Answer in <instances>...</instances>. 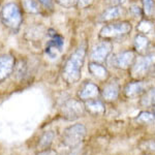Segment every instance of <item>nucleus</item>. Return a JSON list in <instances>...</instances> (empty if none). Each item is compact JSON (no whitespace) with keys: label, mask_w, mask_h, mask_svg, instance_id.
Masks as SVG:
<instances>
[{"label":"nucleus","mask_w":155,"mask_h":155,"mask_svg":"<svg viewBox=\"0 0 155 155\" xmlns=\"http://www.w3.org/2000/svg\"><path fill=\"white\" fill-rule=\"evenodd\" d=\"M136 58V52L132 50H127V51L120 52L118 54L113 55L112 58L110 59V63L115 68L127 71L132 66Z\"/></svg>","instance_id":"0eeeda50"},{"label":"nucleus","mask_w":155,"mask_h":155,"mask_svg":"<svg viewBox=\"0 0 155 155\" xmlns=\"http://www.w3.org/2000/svg\"><path fill=\"white\" fill-rule=\"evenodd\" d=\"M120 95V84L116 79H112L104 85L101 90V97L104 101L113 102L118 99Z\"/></svg>","instance_id":"9d476101"},{"label":"nucleus","mask_w":155,"mask_h":155,"mask_svg":"<svg viewBox=\"0 0 155 155\" xmlns=\"http://www.w3.org/2000/svg\"><path fill=\"white\" fill-rule=\"evenodd\" d=\"M146 155H147V154H146Z\"/></svg>","instance_id":"2f4dec72"},{"label":"nucleus","mask_w":155,"mask_h":155,"mask_svg":"<svg viewBox=\"0 0 155 155\" xmlns=\"http://www.w3.org/2000/svg\"><path fill=\"white\" fill-rule=\"evenodd\" d=\"M54 132L53 131H46L44 134L41 137L38 142V148H41V150H46L49 149L51 147L52 143H53L54 140Z\"/></svg>","instance_id":"6ab92c4d"},{"label":"nucleus","mask_w":155,"mask_h":155,"mask_svg":"<svg viewBox=\"0 0 155 155\" xmlns=\"http://www.w3.org/2000/svg\"><path fill=\"white\" fill-rule=\"evenodd\" d=\"M24 11L28 14H38L39 6L36 0H22Z\"/></svg>","instance_id":"aec40b11"},{"label":"nucleus","mask_w":155,"mask_h":155,"mask_svg":"<svg viewBox=\"0 0 155 155\" xmlns=\"http://www.w3.org/2000/svg\"><path fill=\"white\" fill-rule=\"evenodd\" d=\"M155 68V54L140 55L129 68V74L134 80H142L151 74Z\"/></svg>","instance_id":"f03ea898"},{"label":"nucleus","mask_w":155,"mask_h":155,"mask_svg":"<svg viewBox=\"0 0 155 155\" xmlns=\"http://www.w3.org/2000/svg\"><path fill=\"white\" fill-rule=\"evenodd\" d=\"M134 120L137 123L145 124V125H151V124L155 123V113L143 111L137 115Z\"/></svg>","instance_id":"a211bd4d"},{"label":"nucleus","mask_w":155,"mask_h":155,"mask_svg":"<svg viewBox=\"0 0 155 155\" xmlns=\"http://www.w3.org/2000/svg\"><path fill=\"white\" fill-rule=\"evenodd\" d=\"M125 15V9L121 5H112L111 7L107 8L102 14L99 16L97 21L101 23H106V22H111L114 20L119 19L120 17Z\"/></svg>","instance_id":"ddd939ff"},{"label":"nucleus","mask_w":155,"mask_h":155,"mask_svg":"<svg viewBox=\"0 0 155 155\" xmlns=\"http://www.w3.org/2000/svg\"><path fill=\"white\" fill-rule=\"evenodd\" d=\"M150 48V39L147 35L142 33H137L134 39V52L139 55L148 54V50Z\"/></svg>","instance_id":"dca6fc26"},{"label":"nucleus","mask_w":155,"mask_h":155,"mask_svg":"<svg viewBox=\"0 0 155 155\" xmlns=\"http://www.w3.org/2000/svg\"><path fill=\"white\" fill-rule=\"evenodd\" d=\"M143 1V11L147 16H151L154 11V1L153 0H142Z\"/></svg>","instance_id":"4be33fe9"},{"label":"nucleus","mask_w":155,"mask_h":155,"mask_svg":"<svg viewBox=\"0 0 155 155\" xmlns=\"http://www.w3.org/2000/svg\"><path fill=\"white\" fill-rule=\"evenodd\" d=\"M132 29L131 23L128 21L113 22L104 25L99 31V37L104 41L119 39L128 35Z\"/></svg>","instance_id":"7ed1b4c3"},{"label":"nucleus","mask_w":155,"mask_h":155,"mask_svg":"<svg viewBox=\"0 0 155 155\" xmlns=\"http://www.w3.org/2000/svg\"><path fill=\"white\" fill-rule=\"evenodd\" d=\"M0 17H1V21L4 26L11 30H14V31H17L23 22L21 9L18 6V4L14 3V2L6 3L2 7Z\"/></svg>","instance_id":"20e7f679"},{"label":"nucleus","mask_w":155,"mask_h":155,"mask_svg":"<svg viewBox=\"0 0 155 155\" xmlns=\"http://www.w3.org/2000/svg\"><path fill=\"white\" fill-rule=\"evenodd\" d=\"M86 127L81 123L67 127L63 132V136H62V143L66 147L74 148L79 144H81V142L86 137Z\"/></svg>","instance_id":"39448f33"},{"label":"nucleus","mask_w":155,"mask_h":155,"mask_svg":"<svg viewBox=\"0 0 155 155\" xmlns=\"http://www.w3.org/2000/svg\"><path fill=\"white\" fill-rule=\"evenodd\" d=\"M85 113V104L81 99H68L61 107V114L66 120H76L83 117Z\"/></svg>","instance_id":"423d86ee"},{"label":"nucleus","mask_w":155,"mask_h":155,"mask_svg":"<svg viewBox=\"0 0 155 155\" xmlns=\"http://www.w3.org/2000/svg\"><path fill=\"white\" fill-rule=\"evenodd\" d=\"M56 2L64 8H71L77 5L78 0H56Z\"/></svg>","instance_id":"b1692460"},{"label":"nucleus","mask_w":155,"mask_h":155,"mask_svg":"<svg viewBox=\"0 0 155 155\" xmlns=\"http://www.w3.org/2000/svg\"><path fill=\"white\" fill-rule=\"evenodd\" d=\"M86 53L87 47L84 42L67 58L62 71V78L67 84H76L80 81Z\"/></svg>","instance_id":"f257e3e1"},{"label":"nucleus","mask_w":155,"mask_h":155,"mask_svg":"<svg viewBox=\"0 0 155 155\" xmlns=\"http://www.w3.org/2000/svg\"><path fill=\"white\" fill-rule=\"evenodd\" d=\"M140 104L144 107H155V87H152L147 90L141 96Z\"/></svg>","instance_id":"f3484780"},{"label":"nucleus","mask_w":155,"mask_h":155,"mask_svg":"<svg viewBox=\"0 0 155 155\" xmlns=\"http://www.w3.org/2000/svg\"><path fill=\"white\" fill-rule=\"evenodd\" d=\"M147 91L146 83L142 80H134L132 82H129L124 87V95L127 98H134V97L142 96Z\"/></svg>","instance_id":"9b49d317"},{"label":"nucleus","mask_w":155,"mask_h":155,"mask_svg":"<svg viewBox=\"0 0 155 155\" xmlns=\"http://www.w3.org/2000/svg\"><path fill=\"white\" fill-rule=\"evenodd\" d=\"M152 74H153V76H154V74H155V68H154V71H152Z\"/></svg>","instance_id":"c756f323"},{"label":"nucleus","mask_w":155,"mask_h":155,"mask_svg":"<svg viewBox=\"0 0 155 155\" xmlns=\"http://www.w3.org/2000/svg\"><path fill=\"white\" fill-rule=\"evenodd\" d=\"M16 65V59L12 55L0 56V82L5 80L12 74Z\"/></svg>","instance_id":"f8f14e48"},{"label":"nucleus","mask_w":155,"mask_h":155,"mask_svg":"<svg viewBox=\"0 0 155 155\" xmlns=\"http://www.w3.org/2000/svg\"><path fill=\"white\" fill-rule=\"evenodd\" d=\"M153 109H154V113H155V107H153Z\"/></svg>","instance_id":"7c9ffc66"},{"label":"nucleus","mask_w":155,"mask_h":155,"mask_svg":"<svg viewBox=\"0 0 155 155\" xmlns=\"http://www.w3.org/2000/svg\"><path fill=\"white\" fill-rule=\"evenodd\" d=\"M124 0H111L112 5H121V3Z\"/></svg>","instance_id":"c85d7f7f"},{"label":"nucleus","mask_w":155,"mask_h":155,"mask_svg":"<svg viewBox=\"0 0 155 155\" xmlns=\"http://www.w3.org/2000/svg\"><path fill=\"white\" fill-rule=\"evenodd\" d=\"M94 0H78V3H77V6L79 8L83 9V8H87V7L91 6L93 4Z\"/></svg>","instance_id":"393cba45"},{"label":"nucleus","mask_w":155,"mask_h":155,"mask_svg":"<svg viewBox=\"0 0 155 155\" xmlns=\"http://www.w3.org/2000/svg\"><path fill=\"white\" fill-rule=\"evenodd\" d=\"M85 110L86 112L92 116H102L106 113V107L104 104L102 102L101 99L96 98V99H92V101H85Z\"/></svg>","instance_id":"2eb2a0df"},{"label":"nucleus","mask_w":155,"mask_h":155,"mask_svg":"<svg viewBox=\"0 0 155 155\" xmlns=\"http://www.w3.org/2000/svg\"><path fill=\"white\" fill-rule=\"evenodd\" d=\"M38 2L41 4H42L45 7H47V8H50L52 9L54 6V2L53 0H38Z\"/></svg>","instance_id":"a878e982"},{"label":"nucleus","mask_w":155,"mask_h":155,"mask_svg":"<svg viewBox=\"0 0 155 155\" xmlns=\"http://www.w3.org/2000/svg\"><path fill=\"white\" fill-rule=\"evenodd\" d=\"M129 12H130L134 17H139L144 14V11H143V7H141L139 4L134 3V4H131L130 7H129Z\"/></svg>","instance_id":"5701e85b"},{"label":"nucleus","mask_w":155,"mask_h":155,"mask_svg":"<svg viewBox=\"0 0 155 155\" xmlns=\"http://www.w3.org/2000/svg\"><path fill=\"white\" fill-rule=\"evenodd\" d=\"M112 50H113L112 41H104L98 42L91 50V54H90L91 60L93 62H97V63H104L107 60L110 54L112 53Z\"/></svg>","instance_id":"6e6552de"},{"label":"nucleus","mask_w":155,"mask_h":155,"mask_svg":"<svg viewBox=\"0 0 155 155\" xmlns=\"http://www.w3.org/2000/svg\"><path fill=\"white\" fill-rule=\"evenodd\" d=\"M99 96H101V91L99 87L96 84L92 82H86L80 87L78 91V97L82 101H88L92 99H96Z\"/></svg>","instance_id":"1a4fd4ad"},{"label":"nucleus","mask_w":155,"mask_h":155,"mask_svg":"<svg viewBox=\"0 0 155 155\" xmlns=\"http://www.w3.org/2000/svg\"><path fill=\"white\" fill-rule=\"evenodd\" d=\"M37 155H57V152L53 149H46V150H41Z\"/></svg>","instance_id":"bb28decb"},{"label":"nucleus","mask_w":155,"mask_h":155,"mask_svg":"<svg viewBox=\"0 0 155 155\" xmlns=\"http://www.w3.org/2000/svg\"><path fill=\"white\" fill-rule=\"evenodd\" d=\"M146 147L151 151H155V141H150L146 144Z\"/></svg>","instance_id":"cd10ccee"},{"label":"nucleus","mask_w":155,"mask_h":155,"mask_svg":"<svg viewBox=\"0 0 155 155\" xmlns=\"http://www.w3.org/2000/svg\"><path fill=\"white\" fill-rule=\"evenodd\" d=\"M88 71L98 81L104 82L110 78L109 71L106 68V66L102 65V63H97V62L91 61L88 64Z\"/></svg>","instance_id":"4468645a"},{"label":"nucleus","mask_w":155,"mask_h":155,"mask_svg":"<svg viewBox=\"0 0 155 155\" xmlns=\"http://www.w3.org/2000/svg\"><path fill=\"white\" fill-rule=\"evenodd\" d=\"M154 29V25L149 21V20H143L141 21L137 26V30L139 31V33H142V34H150Z\"/></svg>","instance_id":"412c9836"}]
</instances>
